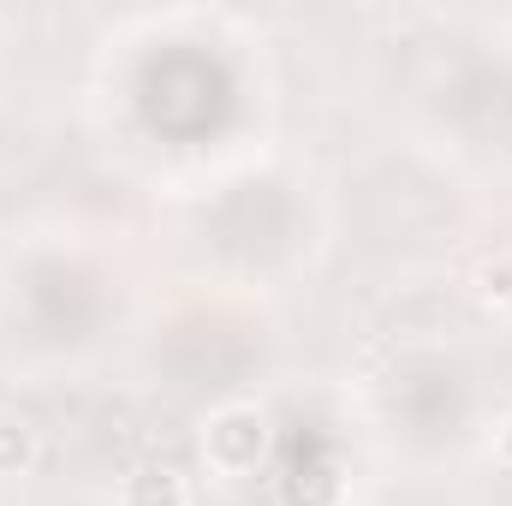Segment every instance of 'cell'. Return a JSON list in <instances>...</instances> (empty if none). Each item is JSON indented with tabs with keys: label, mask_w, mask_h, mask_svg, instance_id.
Wrapping results in <instances>:
<instances>
[{
	"label": "cell",
	"mask_w": 512,
	"mask_h": 506,
	"mask_svg": "<svg viewBox=\"0 0 512 506\" xmlns=\"http://www.w3.org/2000/svg\"><path fill=\"white\" fill-rule=\"evenodd\" d=\"M203 459L221 477H251L268 459V417L256 405H221L203 423Z\"/></svg>",
	"instance_id": "1"
},
{
	"label": "cell",
	"mask_w": 512,
	"mask_h": 506,
	"mask_svg": "<svg viewBox=\"0 0 512 506\" xmlns=\"http://www.w3.org/2000/svg\"><path fill=\"white\" fill-rule=\"evenodd\" d=\"M126 506H191V489H185V477L173 465L149 459L126 477Z\"/></svg>",
	"instance_id": "2"
},
{
	"label": "cell",
	"mask_w": 512,
	"mask_h": 506,
	"mask_svg": "<svg viewBox=\"0 0 512 506\" xmlns=\"http://www.w3.org/2000/svg\"><path fill=\"white\" fill-rule=\"evenodd\" d=\"M280 506H340V477L328 465H304L280 483Z\"/></svg>",
	"instance_id": "3"
},
{
	"label": "cell",
	"mask_w": 512,
	"mask_h": 506,
	"mask_svg": "<svg viewBox=\"0 0 512 506\" xmlns=\"http://www.w3.org/2000/svg\"><path fill=\"white\" fill-rule=\"evenodd\" d=\"M471 292H477V304L483 310H495V316H507L512 310V256H483L477 262V274H471Z\"/></svg>",
	"instance_id": "4"
},
{
	"label": "cell",
	"mask_w": 512,
	"mask_h": 506,
	"mask_svg": "<svg viewBox=\"0 0 512 506\" xmlns=\"http://www.w3.org/2000/svg\"><path fill=\"white\" fill-rule=\"evenodd\" d=\"M36 459V429L12 411H0V477H18Z\"/></svg>",
	"instance_id": "5"
},
{
	"label": "cell",
	"mask_w": 512,
	"mask_h": 506,
	"mask_svg": "<svg viewBox=\"0 0 512 506\" xmlns=\"http://www.w3.org/2000/svg\"><path fill=\"white\" fill-rule=\"evenodd\" d=\"M495 447H501V465L512 471V417L501 423V435H495Z\"/></svg>",
	"instance_id": "6"
}]
</instances>
